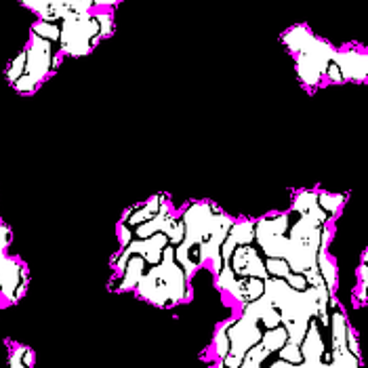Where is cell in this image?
I'll return each mask as SVG.
<instances>
[{
	"label": "cell",
	"mask_w": 368,
	"mask_h": 368,
	"mask_svg": "<svg viewBox=\"0 0 368 368\" xmlns=\"http://www.w3.org/2000/svg\"><path fill=\"white\" fill-rule=\"evenodd\" d=\"M135 240V234H133V228H128L126 223L121 221V225H118V242H121V250L126 248V246L130 245Z\"/></svg>",
	"instance_id": "23"
},
{
	"label": "cell",
	"mask_w": 368,
	"mask_h": 368,
	"mask_svg": "<svg viewBox=\"0 0 368 368\" xmlns=\"http://www.w3.org/2000/svg\"><path fill=\"white\" fill-rule=\"evenodd\" d=\"M28 289V269L15 257H4L0 261V295L9 303H17Z\"/></svg>",
	"instance_id": "5"
},
{
	"label": "cell",
	"mask_w": 368,
	"mask_h": 368,
	"mask_svg": "<svg viewBox=\"0 0 368 368\" xmlns=\"http://www.w3.org/2000/svg\"><path fill=\"white\" fill-rule=\"evenodd\" d=\"M265 269H267V276L272 278H286L291 274L286 259H278V257H265Z\"/></svg>",
	"instance_id": "16"
},
{
	"label": "cell",
	"mask_w": 368,
	"mask_h": 368,
	"mask_svg": "<svg viewBox=\"0 0 368 368\" xmlns=\"http://www.w3.org/2000/svg\"><path fill=\"white\" fill-rule=\"evenodd\" d=\"M32 34L45 38V40H51V43H57L60 45V36H62V26L60 21H45V19H38L34 26H32Z\"/></svg>",
	"instance_id": "12"
},
{
	"label": "cell",
	"mask_w": 368,
	"mask_h": 368,
	"mask_svg": "<svg viewBox=\"0 0 368 368\" xmlns=\"http://www.w3.org/2000/svg\"><path fill=\"white\" fill-rule=\"evenodd\" d=\"M213 352H215V356H217L219 360H221L223 356L230 354V337H228L223 324L217 328V333H215V337H213Z\"/></svg>",
	"instance_id": "18"
},
{
	"label": "cell",
	"mask_w": 368,
	"mask_h": 368,
	"mask_svg": "<svg viewBox=\"0 0 368 368\" xmlns=\"http://www.w3.org/2000/svg\"><path fill=\"white\" fill-rule=\"evenodd\" d=\"M313 206H318V191L316 189H301L293 200V211L299 215H307Z\"/></svg>",
	"instance_id": "14"
},
{
	"label": "cell",
	"mask_w": 368,
	"mask_h": 368,
	"mask_svg": "<svg viewBox=\"0 0 368 368\" xmlns=\"http://www.w3.org/2000/svg\"><path fill=\"white\" fill-rule=\"evenodd\" d=\"M135 293L139 299L156 307H173L191 299L189 278L184 267L175 261V246L171 242L162 252V261L143 274Z\"/></svg>",
	"instance_id": "1"
},
{
	"label": "cell",
	"mask_w": 368,
	"mask_h": 368,
	"mask_svg": "<svg viewBox=\"0 0 368 368\" xmlns=\"http://www.w3.org/2000/svg\"><path fill=\"white\" fill-rule=\"evenodd\" d=\"M345 196L343 194H328V191H318V204H320V208L322 211H326L330 217H335L341 208H343V204H345Z\"/></svg>",
	"instance_id": "13"
},
{
	"label": "cell",
	"mask_w": 368,
	"mask_h": 368,
	"mask_svg": "<svg viewBox=\"0 0 368 368\" xmlns=\"http://www.w3.org/2000/svg\"><path fill=\"white\" fill-rule=\"evenodd\" d=\"M236 280H238V276L234 274V269H232L230 265H223V267H221V272L215 276L217 289H219V291H223V293H228V295L232 293V289H234Z\"/></svg>",
	"instance_id": "17"
},
{
	"label": "cell",
	"mask_w": 368,
	"mask_h": 368,
	"mask_svg": "<svg viewBox=\"0 0 368 368\" xmlns=\"http://www.w3.org/2000/svg\"><path fill=\"white\" fill-rule=\"evenodd\" d=\"M60 60L62 55L55 51V43L51 40H45L36 34H32L30 38V45L26 49V72L34 82H43L47 80L53 69L60 65Z\"/></svg>",
	"instance_id": "3"
},
{
	"label": "cell",
	"mask_w": 368,
	"mask_h": 368,
	"mask_svg": "<svg viewBox=\"0 0 368 368\" xmlns=\"http://www.w3.org/2000/svg\"><path fill=\"white\" fill-rule=\"evenodd\" d=\"M318 269H320V276L324 278L328 291L335 295V291H337V282H339V276H337V265H335V261L328 257L326 250H320V252H318Z\"/></svg>",
	"instance_id": "10"
},
{
	"label": "cell",
	"mask_w": 368,
	"mask_h": 368,
	"mask_svg": "<svg viewBox=\"0 0 368 368\" xmlns=\"http://www.w3.org/2000/svg\"><path fill=\"white\" fill-rule=\"evenodd\" d=\"M333 63L339 67L343 82H364L368 80V53L360 51H337L333 55Z\"/></svg>",
	"instance_id": "6"
},
{
	"label": "cell",
	"mask_w": 368,
	"mask_h": 368,
	"mask_svg": "<svg viewBox=\"0 0 368 368\" xmlns=\"http://www.w3.org/2000/svg\"><path fill=\"white\" fill-rule=\"evenodd\" d=\"M223 326H225V333L230 337V354H234L238 358H245V354L250 347L261 343L263 326L259 322H252V320H246L242 316H238L234 320H228Z\"/></svg>",
	"instance_id": "4"
},
{
	"label": "cell",
	"mask_w": 368,
	"mask_h": 368,
	"mask_svg": "<svg viewBox=\"0 0 368 368\" xmlns=\"http://www.w3.org/2000/svg\"><path fill=\"white\" fill-rule=\"evenodd\" d=\"M167 236H169V242L173 246L182 245L185 238V225L182 219H175L173 223H171V228H169V232H167Z\"/></svg>",
	"instance_id": "21"
},
{
	"label": "cell",
	"mask_w": 368,
	"mask_h": 368,
	"mask_svg": "<svg viewBox=\"0 0 368 368\" xmlns=\"http://www.w3.org/2000/svg\"><path fill=\"white\" fill-rule=\"evenodd\" d=\"M23 72H26V51H21L13 62L9 63V67H6V80L13 84L17 78L23 76Z\"/></svg>",
	"instance_id": "20"
},
{
	"label": "cell",
	"mask_w": 368,
	"mask_h": 368,
	"mask_svg": "<svg viewBox=\"0 0 368 368\" xmlns=\"http://www.w3.org/2000/svg\"><path fill=\"white\" fill-rule=\"evenodd\" d=\"M230 236H234V240L238 246L255 245V221L250 219H242V221H234Z\"/></svg>",
	"instance_id": "11"
},
{
	"label": "cell",
	"mask_w": 368,
	"mask_h": 368,
	"mask_svg": "<svg viewBox=\"0 0 368 368\" xmlns=\"http://www.w3.org/2000/svg\"><path fill=\"white\" fill-rule=\"evenodd\" d=\"M278 358L284 360V362H291V364H301L303 362V354H301V345L297 343H286L280 352H278Z\"/></svg>",
	"instance_id": "19"
},
{
	"label": "cell",
	"mask_w": 368,
	"mask_h": 368,
	"mask_svg": "<svg viewBox=\"0 0 368 368\" xmlns=\"http://www.w3.org/2000/svg\"><path fill=\"white\" fill-rule=\"evenodd\" d=\"M215 368H223V367H221V364H219V367H215Z\"/></svg>",
	"instance_id": "24"
},
{
	"label": "cell",
	"mask_w": 368,
	"mask_h": 368,
	"mask_svg": "<svg viewBox=\"0 0 368 368\" xmlns=\"http://www.w3.org/2000/svg\"><path fill=\"white\" fill-rule=\"evenodd\" d=\"M335 53H337V49L333 45L313 36L307 43L306 49L301 53H297V74H299L301 82L306 87H318L320 80L326 76V69L333 62Z\"/></svg>",
	"instance_id": "2"
},
{
	"label": "cell",
	"mask_w": 368,
	"mask_h": 368,
	"mask_svg": "<svg viewBox=\"0 0 368 368\" xmlns=\"http://www.w3.org/2000/svg\"><path fill=\"white\" fill-rule=\"evenodd\" d=\"M313 38V34L309 32V28L307 26H295V28H291L289 32H284V36H282V43L286 45V49L291 51V53H301L303 49L307 47V43Z\"/></svg>",
	"instance_id": "8"
},
{
	"label": "cell",
	"mask_w": 368,
	"mask_h": 368,
	"mask_svg": "<svg viewBox=\"0 0 368 368\" xmlns=\"http://www.w3.org/2000/svg\"><path fill=\"white\" fill-rule=\"evenodd\" d=\"M11 368H32L34 367V352L26 345H17L9 356Z\"/></svg>",
	"instance_id": "15"
},
{
	"label": "cell",
	"mask_w": 368,
	"mask_h": 368,
	"mask_svg": "<svg viewBox=\"0 0 368 368\" xmlns=\"http://www.w3.org/2000/svg\"><path fill=\"white\" fill-rule=\"evenodd\" d=\"M147 272V263L141 255H130L126 265H124L123 274H121V284L114 286L116 293H128V291H135L139 280L143 278V274Z\"/></svg>",
	"instance_id": "7"
},
{
	"label": "cell",
	"mask_w": 368,
	"mask_h": 368,
	"mask_svg": "<svg viewBox=\"0 0 368 368\" xmlns=\"http://www.w3.org/2000/svg\"><path fill=\"white\" fill-rule=\"evenodd\" d=\"M284 280H286V282H289V286H291V289H295V291H306L307 286H309L306 274H295V272H291V274H289Z\"/></svg>",
	"instance_id": "22"
},
{
	"label": "cell",
	"mask_w": 368,
	"mask_h": 368,
	"mask_svg": "<svg viewBox=\"0 0 368 368\" xmlns=\"http://www.w3.org/2000/svg\"><path fill=\"white\" fill-rule=\"evenodd\" d=\"M289 343V330L284 324L276 326V328H265L263 337H261V345L269 352V354H278L284 345Z\"/></svg>",
	"instance_id": "9"
}]
</instances>
